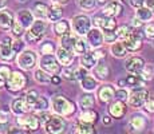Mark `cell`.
<instances>
[{
    "label": "cell",
    "mask_w": 154,
    "mask_h": 134,
    "mask_svg": "<svg viewBox=\"0 0 154 134\" xmlns=\"http://www.w3.org/2000/svg\"><path fill=\"white\" fill-rule=\"evenodd\" d=\"M52 110L59 115H63V117H69L74 111H75V105H74L71 101H69L67 98L58 95L52 99Z\"/></svg>",
    "instance_id": "obj_1"
},
{
    "label": "cell",
    "mask_w": 154,
    "mask_h": 134,
    "mask_svg": "<svg viewBox=\"0 0 154 134\" xmlns=\"http://www.w3.org/2000/svg\"><path fill=\"white\" fill-rule=\"evenodd\" d=\"M47 24L46 22H43V19H38L32 23V26L29 27L28 32L26 34V40L29 43H35V42L40 40L46 34Z\"/></svg>",
    "instance_id": "obj_2"
},
{
    "label": "cell",
    "mask_w": 154,
    "mask_h": 134,
    "mask_svg": "<svg viewBox=\"0 0 154 134\" xmlns=\"http://www.w3.org/2000/svg\"><path fill=\"white\" fill-rule=\"evenodd\" d=\"M72 27L78 35H87L91 30V20L86 15H76L72 19Z\"/></svg>",
    "instance_id": "obj_3"
},
{
    "label": "cell",
    "mask_w": 154,
    "mask_h": 134,
    "mask_svg": "<svg viewBox=\"0 0 154 134\" xmlns=\"http://www.w3.org/2000/svg\"><path fill=\"white\" fill-rule=\"evenodd\" d=\"M40 67L50 74H58L60 71V63L52 54H43L40 58Z\"/></svg>",
    "instance_id": "obj_4"
},
{
    "label": "cell",
    "mask_w": 154,
    "mask_h": 134,
    "mask_svg": "<svg viewBox=\"0 0 154 134\" xmlns=\"http://www.w3.org/2000/svg\"><path fill=\"white\" fill-rule=\"evenodd\" d=\"M105 56L103 51H86L85 54H82L81 56V64L86 68H94L98 64L99 59H102Z\"/></svg>",
    "instance_id": "obj_5"
},
{
    "label": "cell",
    "mask_w": 154,
    "mask_h": 134,
    "mask_svg": "<svg viewBox=\"0 0 154 134\" xmlns=\"http://www.w3.org/2000/svg\"><path fill=\"white\" fill-rule=\"evenodd\" d=\"M17 64L23 70H31L36 64V54L32 50H24L17 58Z\"/></svg>",
    "instance_id": "obj_6"
},
{
    "label": "cell",
    "mask_w": 154,
    "mask_h": 134,
    "mask_svg": "<svg viewBox=\"0 0 154 134\" xmlns=\"http://www.w3.org/2000/svg\"><path fill=\"white\" fill-rule=\"evenodd\" d=\"M44 129H46L47 133H54V134H58V133H62L64 132L66 129V123L62 118L59 117H55V115H50V118L44 122Z\"/></svg>",
    "instance_id": "obj_7"
},
{
    "label": "cell",
    "mask_w": 154,
    "mask_h": 134,
    "mask_svg": "<svg viewBox=\"0 0 154 134\" xmlns=\"http://www.w3.org/2000/svg\"><path fill=\"white\" fill-rule=\"evenodd\" d=\"M149 98V91L146 89H138V90L133 91L131 95L129 97V105L134 109L143 106L146 99Z\"/></svg>",
    "instance_id": "obj_8"
},
{
    "label": "cell",
    "mask_w": 154,
    "mask_h": 134,
    "mask_svg": "<svg viewBox=\"0 0 154 134\" xmlns=\"http://www.w3.org/2000/svg\"><path fill=\"white\" fill-rule=\"evenodd\" d=\"M26 86V78L22 73L19 71H14L11 73L10 78L7 79V89L11 91H19Z\"/></svg>",
    "instance_id": "obj_9"
},
{
    "label": "cell",
    "mask_w": 154,
    "mask_h": 134,
    "mask_svg": "<svg viewBox=\"0 0 154 134\" xmlns=\"http://www.w3.org/2000/svg\"><path fill=\"white\" fill-rule=\"evenodd\" d=\"M94 23L97 27L102 28L103 31H109V30H115L117 27V22H115L114 16H109L102 12V15H97L94 17Z\"/></svg>",
    "instance_id": "obj_10"
},
{
    "label": "cell",
    "mask_w": 154,
    "mask_h": 134,
    "mask_svg": "<svg viewBox=\"0 0 154 134\" xmlns=\"http://www.w3.org/2000/svg\"><path fill=\"white\" fill-rule=\"evenodd\" d=\"M14 47H12V42L10 38H4L0 42V59L4 62H10L14 59Z\"/></svg>",
    "instance_id": "obj_11"
},
{
    "label": "cell",
    "mask_w": 154,
    "mask_h": 134,
    "mask_svg": "<svg viewBox=\"0 0 154 134\" xmlns=\"http://www.w3.org/2000/svg\"><path fill=\"white\" fill-rule=\"evenodd\" d=\"M145 66H146L145 61L142 58H140V56H131V58L127 59L125 63L126 70L130 74H141V71L143 70Z\"/></svg>",
    "instance_id": "obj_12"
},
{
    "label": "cell",
    "mask_w": 154,
    "mask_h": 134,
    "mask_svg": "<svg viewBox=\"0 0 154 134\" xmlns=\"http://www.w3.org/2000/svg\"><path fill=\"white\" fill-rule=\"evenodd\" d=\"M103 40H105V38H103V32H100V30L91 28L87 32V43L94 48H98V47L102 46Z\"/></svg>",
    "instance_id": "obj_13"
},
{
    "label": "cell",
    "mask_w": 154,
    "mask_h": 134,
    "mask_svg": "<svg viewBox=\"0 0 154 134\" xmlns=\"http://www.w3.org/2000/svg\"><path fill=\"white\" fill-rule=\"evenodd\" d=\"M17 123L23 127V129L27 130H36L39 127V120H38L35 115H23V117L17 118Z\"/></svg>",
    "instance_id": "obj_14"
},
{
    "label": "cell",
    "mask_w": 154,
    "mask_h": 134,
    "mask_svg": "<svg viewBox=\"0 0 154 134\" xmlns=\"http://www.w3.org/2000/svg\"><path fill=\"white\" fill-rule=\"evenodd\" d=\"M74 51H71V50L66 48V47L60 46L58 50H56V59L59 61V63L62 64V66H69L71 64V62H72L74 59Z\"/></svg>",
    "instance_id": "obj_15"
},
{
    "label": "cell",
    "mask_w": 154,
    "mask_h": 134,
    "mask_svg": "<svg viewBox=\"0 0 154 134\" xmlns=\"http://www.w3.org/2000/svg\"><path fill=\"white\" fill-rule=\"evenodd\" d=\"M14 26V14L10 10H0V30L8 31Z\"/></svg>",
    "instance_id": "obj_16"
},
{
    "label": "cell",
    "mask_w": 154,
    "mask_h": 134,
    "mask_svg": "<svg viewBox=\"0 0 154 134\" xmlns=\"http://www.w3.org/2000/svg\"><path fill=\"white\" fill-rule=\"evenodd\" d=\"M109 113H110L111 117L114 118H122L126 113V106L123 103V101H115L114 103H111L109 107Z\"/></svg>",
    "instance_id": "obj_17"
},
{
    "label": "cell",
    "mask_w": 154,
    "mask_h": 134,
    "mask_svg": "<svg viewBox=\"0 0 154 134\" xmlns=\"http://www.w3.org/2000/svg\"><path fill=\"white\" fill-rule=\"evenodd\" d=\"M98 97L100 99V102L103 103H107L110 102L112 98L115 97V90L111 85H106V86H102L98 91Z\"/></svg>",
    "instance_id": "obj_18"
},
{
    "label": "cell",
    "mask_w": 154,
    "mask_h": 134,
    "mask_svg": "<svg viewBox=\"0 0 154 134\" xmlns=\"http://www.w3.org/2000/svg\"><path fill=\"white\" fill-rule=\"evenodd\" d=\"M123 43H125L126 48L129 50V51H137V50H140L141 46H142V39H141L140 35L133 32L127 39L123 40Z\"/></svg>",
    "instance_id": "obj_19"
},
{
    "label": "cell",
    "mask_w": 154,
    "mask_h": 134,
    "mask_svg": "<svg viewBox=\"0 0 154 134\" xmlns=\"http://www.w3.org/2000/svg\"><path fill=\"white\" fill-rule=\"evenodd\" d=\"M17 22L24 27V28H29V27L32 26V23L35 22L34 14H32L29 10H22L19 14H17Z\"/></svg>",
    "instance_id": "obj_20"
},
{
    "label": "cell",
    "mask_w": 154,
    "mask_h": 134,
    "mask_svg": "<svg viewBox=\"0 0 154 134\" xmlns=\"http://www.w3.org/2000/svg\"><path fill=\"white\" fill-rule=\"evenodd\" d=\"M102 12L105 15H109V16H118V15L122 14V5L118 2H110L103 7Z\"/></svg>",
    "instance_id": "obj_21"
},
{
    "label": "cell",
    "mask_w": 154,
    "mask_h": 134,
    "mask_svg": "<svg viewBox=\"0 0 154 134\" xmlns=\"http://www.w3.org/2000/svg\"><path fill=\"white\" fill-rule=\"evenodd\" d=\"M54 32L58 36H63V35H67L70 34V23L69 20H64V19H60L55 23L54 26Z\"/></svg>",
    "instance_id": "obj_22"
},
{
    "label": "cell",
    "mask_w": 154,
    "mask_h": 134,
    "mask_svg": "<svg viewBox=\"0 0 154 134\" xmlns=\"http://www.w3.org/2000/svg\"><path fill=\"white\" fill-rule=\"evenodd\" d=\"M11 109H12V113L16 115H22L26 113L27 106H26V102H24V98H15L11 103Z\"/></svg>",
    "instance_id": "obj_23"
},
{
    "label": "cell",
    "mask_w": 154,
    "mask_h": 134,
    "mask_svg": "<svg viewBox=\"0 0 154 134\" xmlns=\"http://www.w3.org/2000/svg\"><path fill=\"white\" fill-rule=\"evenodd\" d=\"M110 51L115 58H125L127 54V48H126L125 43H122V42H114L111 44Z\"/></svg>",
    "instance_id": "obj_24"
},
{
    "label": "cell",
    "mask_w": 154,
    "mask_h": 134,
    "mask_svg": "<svg viewBox=\"0 0 154 134\" xmlns=\"http://www.w3.org/2000/svg\"><path fill=\"white\" fill-rule=\"evenodd\" d=\"M146 126V120H145L142 115H134V117L130 120V127L135 132H141L145 129Z\"/></svg>",
    "instance_id": "obj_25"
},
{
    "label": "cell",
    "mask_w": 154,
    "mask_h": 134,
    "mask_svg": "<svg viewBox=\"0 0 154 134\" xmlns=\"http://www.w3.org/2000/svg\"><path fill=\"white\" fill-rule=\"evenodd\" d=\"M51 76H52V75H50V73H47V71L43 70L42 67L38 68V70L35 71V74H34L35 80H36L38 83H43V85H46V83H50V82H51Z\"/></svg>",
    "instance_id": "obj_26"
},
{
    "label": "cell",
    "mask_w": 154,
    "mask_h": 134,
    "mask_svg": "<svg viewBox=\"0 0 154 134\" xmlns=\"http://www.w3.org/2000/svg\"><path fill=\"white\" fill-rule=\"evenodd\" d=\"M97 118H98L97 111L90 110V109L82 110L81 115H79V120H81L82 122H88V123H94V122H97Z\"/></svg>",
    "instance_id": "obj_27"
},
{
    "label": "cell",
    "mask_w": 154,
    "mask_h": 134,
    "mask_svg": "<svg viewBox=\"0 0 154 134\" xmlns=\"http://www.w3.org/2000/svg\"><path fill=\"white\" fill-rule=\"evenodd\" d=\"M135 16L141 20V22H150L153 17V11L149 7H140L137 8V14Z\"/></svg>",
    "instance_id": "obj_28"
},
{
    "label": "cell",
    "mask_w": 154,
    "mask_h": 134,
    "mask_svg": "<svg viewBox=\"0 0 154 134\" xmlns=\"http://www.w3.org/2000/svg\"><path fill=\"white\" fill-rule=\"evenodd\" d=\"M48 5L44 4V3H35L34 4V14L36 15L39 19H47V12H48Z\"/></svg>",
    "instance_id": "obj_29"
},
{
    "label": "cell",
    "mask_w": 154,
    "mask_h": 134,
    "mask_svg": "<svg viewBox=\"0 0 154 134\" xmlns=\"http://www.w3.org/2000/svg\"><path fill=\"white\" fill-rule=\"evenodd\" d=\"M81 85H82V89L86 91H94L97 89V86H98V83H97V80L93 78V76H88L86 75L83 79L81 80Z\"/></svg>",
    "instance_id": "obj_30"
},
{
    "label": "cell",
    "mask_w": 154,
    "mask_h": 134,
    "mask_svg": "<svg viewBox=\"0 0 154 134\" xmlns=\"http://www.w3.org/2000/svg\"><path fill=\"white\" fill-rule=\"evenodd\" d=\"M38 98H39V94H38L36 90H31L28 91L27 94L24 95V102H26V106H27V109H34L35 103H36Z\"/></svg>",
    "instance_id": "obj_31"
},
{
    "label": "cell",
    "mask_w": 154,
    "mask_h": 134,
    "mask_svg": "<svg viewBox=\"0 0 154 134\" xmlns=\"http://www.w3.org/2000/svg\"><path fill=\"white\" fill-rule=\"evenodd\" d=\"M94 73H95V75L98 76L99 79H106L110 75V70H109V67L106 66L105 63L97 64V66L94 67Z\"/></svg>",
    "instance_id": "obj_32"
},
{
    "label": "cell",
    "mask_w": 154,
    "mask_h": 134,
    "mask_svg": "<svg viewBox=\"0 0 154 134\" xmlns=\"http://www.w3.org/2000/svg\"><path fill=\"white\" fill-rule=\"evenodd\" d=\"M94 97L91 94H85L81 97V99H79V106H81L82 110H86V109H90V107H93L94 105Z\"/></svg>",
    "instance_id": "obj_33"
},
{
    "label": "cell",
    "mask_w": 154,
    "mask_h": 134,
    "mask_svg": "<svg viewBox=\"0 0 154 134\" xmlns=\"http://www.w3.org/2000/svg\"><path fill=\"white\" fill-rule=\"evenodd\" d=\"M78 38L72 36L71 34H67V35H63L62 36V40H60V44L63 47H66V48L71 50V51H74V46H75V42Z\"/></svg>",
    "instance_id": "obj_34"
},
{
    "label": "cell",
    "mask_w": 154,
    "mask_h": 134,
    "mask_svg": "<svg viewBox=\"0 0 154 134\" xmlns=\"http://www.w3.org/2000/svg\"><path fill=\"white\" fill-rule=\"evenodd\" d=\"M62 19V10L56 7L48 8V12H47V20L50 22H58Z\"/></svg>",
    "instance_id": "obj_35"
},
{
    "label": "cell",
    "mask_w": 154,
    "mask_h": 134,
    "mask_svg": "<svg viewBox=\"0 0 154 134\" xmlns=\"http://www.w3.org/2000/svg\"><path fill=\"white\" fill-rule=\"evenodd\" d=\"M75 132L76 133H83V134H93L95 130H94V127H93V125H91V123L81 121V123L76 125V130H75Z\"/></svg>",
    "instance_id": "obj_36"
},
{
    "label": "cell",
    "mask_w": 154,
    "mask_h": 134,
    "mask_svg": "<svg viewBox=\"0 0 154 134\" xmlns=\"http://www.w3.org/2000/svg\"><path fill=\"white\" fill-rule=\"evenodd\" d=\"M131 34L133 32L129 26H121V27H118V30H117V36H118V39H121V40L127 39Z\"/></svg>",
    "instance_id": "obj_37"
},
{
    "label": "cell",
    "mask_w": 154,
    "mask_h": 134,
    "mask_svg": "<svg viewBox=\"0 0 154 134\" xmlns=\"http://www.w3.org/2000/svg\"><path fill=\"white\" fill-rule=\"evenodd\" d=\"M47 109H48V101H47L44 97H40L39 95V98H38L36 103H35V106H34V110L42 113V111H44V110H47Z\"/></svg>",
    "instance_id": "obj_38"
},
{
    "label": "cell",
    "mask_w": 154,
    "mask_h": 134,
    "mask_svg": "<svg viewBox=\"0 0 154 134\" xmlns=\"http://www.w3.org/2000/svg\"><path fill=\"white\" fill-rule=\"evenodd\" d=\"M141 78L143 79V80H150L154 76V66H152V64H147V66H145L143 67V70L141 71Z\"/></svg>",
    "instance_id": "obj_39"
},
{
    "label": "cell",
    "mask_w": 154,
    "mask_h": 134,
    "mask_svg": "<svg viewBox=\"0 0 154 134\" xmlns=\"http://www.w3.org/2000/svg\"><path fill=\"white\" fill-rule=\"evenodd\" d=\"M76 2H78V5L82 8V10L90 11L95 7L97 0H76Z\"/></svg>",
    "instance_id": "obj_40"
},
{
    "label": "cell",
    "mask_w": 154,
    "mask_h": 134,
    "mask_svg": "<svg viewBox=\"0 0 154 134\" xmlns=\"http://www.w3.org/2000/svg\"><path fill=\"white\" fill-rule=\"evenodd\" d=\"M86 50H87L86 42L83 39H76L75 46H74V52L75 54H85Z\"/></svg>",
    "instance_id": "obj_41"
},
{
    "label": "cell",
    "mask_w": 154,
    "mask_h": 134,
    "mask_svg": "<svg viewBox=\"0 0 154 134\" xmlns=\"http://www.w3.org/2000/svg\"><path fill=\"white\" fill-rule=\"evenodd\" d=\"M103 38H105V42H107V43H114V42L118 39V36H117V31H115V30H109V31H103Z\"/></svg>",
    "instance_id": "obj_42"
},
{
    "label": "cell",
    "mask_w": 154,
    "mask_h": 134,
    "mask_svg": "<svg viewBox=\"0 0 154 134\" xmlns=\"http://www.w3.org/2000/svg\"><path fill=\"white\" fill-rule=\"evenodd\" d=\"M12 34H14V36H16V38L23 36V34H24V27L20 24L19 22H14V26H12Z\"/></svg>",
    "instance_id": "obj_43"
},
{
    "label": "cell",
    "mask_w": 154,
    "mask_h": 134,
    "mask_svg": "<svg viewBox=\"0 0 154 134\" xmlns=\"http://www.w3.org/2000/svg\"><path fill=\"white\" fill-rule=\"evenodd\" d=\"M54 50H55L54 43H52V42H50V40L44 42L42 46H40V51H42V54H52V52H54Z\"/></svg>",
    "instance_id": "obj_44"
},
{
    "label": "cell",
    "mask_w": 154,
    "mask_h": 134,
    "mask_svg": "<svg viewBox=\"0 0 154 134\" xmlns=\"http://www.w3.org/2000/svg\"><path fill=\"white\" fill-rule=\"evenodd\" d=\"M11 75V71H10V67L7 66H0V85L4 83L5 80L10 78Z\"/></svg>",
    "instance_id": "obj_45"
},
{
    "label": "cell",
    "mask_w": 154,
    "mask_h": 134,
    "mask_svg": "<svg viewBox=\"0 0 154 134\" xmlns=\"http://www.w3.org/2000/svg\"><path fill=\"white\" fill-rule=\"evenodd\" d=\"M62 76L67 80H74L75 79V70H72V68H64L62 71Z\"/></svg>",
    "instance_id": "obj_46"
},
{
    "label": "cell",
    "mask_w": 154,
    "mask_h": 134,
    "mask_svg": "<svg viewBox=\"0 0 154 134\" xmlns=\"http://www.w3.org/2000/svg\"><path fill=\"white\" fill-rule=\"evenodd\" d=\"M115 98L119 101H126V99H129V93H127V90H125V89H119V90L115 91Z\"/></svg>",
    "instance_id": "obj_47"
},
{
    "label": "cell",
    "mask_w": 154,
    "mask_h": 134,
    "mask_svg": "<svg viewBox=\"0 0 154 134\" xmlns=\"http://www.w3.org/2000/svg\"><path fill=\"white\" fill-rule=\"evenodd\" d=\"M86 75H87V70H86V67L82 66V67H79V68H76L75 70V79L82 80Z\"/></svg>",
    "instance_id": "obj_48"
},
{
    "label": "cell",
    "mask_w": 154,
    "mask_h": 134,
    "mask_svg": "<svg viewBox=\"0 0 154 134\" xmlns=\"http://www.w3.org/2000/svg\"><path fill=\"white\" fill-rule=\"evenodd\" d=\"M143 106H145V109H146L147 111L154 113V97H149V98H147Z\"/></svg>",
    "instance_id": "obj_49"
},
{
    "label": "cell",
    "mask_w": 154,
    "mask_h": 134,
    "mask_svg": "<svg viewBox=\"0 0 154 134\" xmlns=\"http://www.w3.org/2000/svg\"><path fill=\"white\" fill-rule=\"evenodd\" d=\"M145 36L147 39H154V24H147L145 28Z\"/></svg>",
    "instance_id": "obj_50"
},
{
    "label": "cell",
    "mask_w": 154,
    "mask_h": 134,
    "mask_svg": "<svg viewBox=\"0 0 154 134\" xmlns=\"http://www.w3.org/2000/svg\"><path fill=\"white\" fill-rule=\"evenodd\" d=\"M145 2L146 0H129V3H130V5H131L133 8H140V7H143V4H145Z\"/></svg>",
    "instance_id": "obj_51"
},
{
    "label": "cell",
    "mask_w": 154,
    "mask_h": 134,
    "mask_svg": "<svg viewBox=\"0 0 154 134\" xmlns=\"http://www.w3.org/2000/svg\"><path fill=\"white\" fill-rule=\"evenodd\" d=\"M23 46H24V43H23V42H20V40H16V42H14V43H12V47H14V51L15 52H19L20 50L23 48Z\"/></svg>",
    "instance_id": "obj_52"
},
{
    "label": "cell",
    "mask_w": 154,
    "mask_h": 134,
    "mask_svg": "<svg viewBox=\"0 0 154 134\" xmlns=\"http://www.w3.org/2000/svg\"><path fill=\"white\" fill-rule=\"evenodd\" d=\"M10 120V114L7 111H0V123H7Z\"/></svg>",
    "instance_id": "obj_53"
},
{
    "label": "cell",
    "mask_w": 154,
    "mask_h": 134,
    "mask_svg": "<svg viewBox=\"0 0 154 134\" xmlns=\"http://www.w3.org/2000/svg\"><path fill=\"white\" fill-rule=\"evenodd\" d=\"M51 82L54 83V85H59V83H60V76L52 75V76H51Z\"/></svg>",
    "instance_id": "obj_54"
},
{
    "label": "cell",
    "mask_w": 154,
    "mask_h": 134,
    "mask_svg": "<svg viewBox=\"0 0 154 134\" xmlns=\"http://www.w3.org/2000/svg\"><path fill=\"white\" fill-rule=\"evenodd\" d=\"M145 4H146V7H149L152 11H154V0H146Z\"/></svg>",
    "instance_id": "obj_55"
},
{
    "label": "cell",
    "mask_w": 154,
    "mask_h": 134,
    "mask_svg": "<svg viewBox=\"0 0 154 134\" xmlns=\"http://www.w3.org/2000/svg\"><path fill=\"white\" fill-rule=\"evenodd\" d=\"M142 23H143V22H141V20L138 19L137 16H135L134 19H133V26H134V27H141V24H142Z\"/></svg>",
    "instance_id": "obj_56"
},
{
    "label": "cell",
    "mask_w": 154,
    "mask_h": 134,
    "mask_svg": "<svg viewBox=\"0 0 154 134\" xmlns=\"http://www.w3.org/2000/svg\"><path fill=\"white\" fill-rule=\"evenodd\" d=\"M103 123H105V125H110L111 123V118L107 117V115H105V117H103Z\"/></svg>",
    "instance_id": "obj_57"
},
{
    "label": "cell",
    "mask_w": 154,
    "mask_h": 134,
    "mask_svg": "<svg viewBox=\"0 0 154 134\" xmlns=\"http://www.w3.org/2000/svg\"><path fill=\"white\" fill-rule=\"evenodd\" d=\"M54 2H56V3H59V4H66L69 0H54Z\"/></svg>",
    "instance_id": "obj_58"
},
{
    "label": "cell",
    "mask_w": 154,
    "mask_h": 134,
    "mask_svg": "<svg viewBox=\"0 0 154 134\" xmlns=\"http://www.w3.org/2000/svg\"><path fill=\"white\" fill-rule=\"evenodd\" d=\"M5 3H7V0H0V10H2V8L5 5Z\"/></svg>",
    "instance_id": "obj_59"
},
{
    "label": "cell",
    "mask_w": 154,
    "mask_h": 134,
    "mask_svg": "<svg viewBox=\"0 0 154 134\" xmlns=\"http://www.w3.org/2000/svg\"><path fill=\"white\" fill-rule=\"evenodd\" d=\"M98 3H100V4H105V3H107V0H98Z\"/></svg>",
    "instance_id": "obj_60"
},
{
    "label": "cell",
    "mask_w": 154,
    "mask_h": 134,
    "mask_svg": "<svg viewBox=\"0 0 154 134\" xmlns=\"http://www.w3.org/2000/svg\"><path fill=\"white\" fill-rule=\"evenodd\" d=\"M19 2H22V3H24V2H27V0H19Z\"/></svg>",
    "instance_id": "obj_61"
},
{
    "label": "cell",
    "mask_w": 154,
    "mask_h": 134,
    "mask_svg": "<svg viewBox=\"0 0 154 134\" xmlns=\"http://www.w3.org/2000/svg\"><path fill=\"white\" fill-rule=\"evenodd\" d=\"M121 2H123V3H125V2H126V0H121Z\"/></svg>",
    "instance_id": "obj_62"
}]
</instances>
